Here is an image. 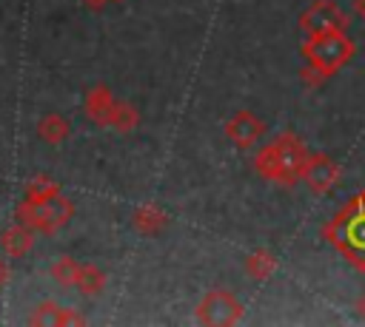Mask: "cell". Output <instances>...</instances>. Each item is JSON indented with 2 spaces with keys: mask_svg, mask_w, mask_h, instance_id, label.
<instances>
[{
  "mask_svg": "<svg viewBox=\"0 0 365 327\" xmlns=\"http://www.w3.org/2000/svg\"><path fill=\"white\" fill-rule=\"evenodd\" d=\"M114 97L108 94V88H94L91 94H88V102H86V111H88V117H94L100 125H111V114H114Z\"/></svg>",
  "mask_w": 365,
  "mask_h": 327,
  "instance_id": "10",
  "label": "cell"
},
{
  "mask_svg": "<svg viewBox=\"0 0 365 327\" xmlns=\"http://www.w3.org/2000/svg\"><path fill=\"white\" fill-rule=\"evenodd\" d=\"M86 3H88V6H103L106 0H86Z\"/></svg>",
  "mask_w": 365,
  "mask_h": 327,
  "instance_id": "16",
  "label": "cell"
},
{
  "mask_svg": "<svg viewBox=\"0 0 365 327\" xmlns=\"http://www.w3.org/2000/svg\"><path fill=\"white\" fill-rule=\"evenodd\" d=\"M103 273L97 270V267H83V270H77V284H80V290L83 293H100L103 290Z\"/></svg>",
  "mask_w": 365,
  "mask_h": 327,
  "instance_id": "12",
  "label": "cell"
},
{
  "mask_svg": "<svg viewBox=\"0 0 365 327\" xmlns=\"http://www.w3.org/2000/svg\"><path fill=\"white\" fill-rule=\"evenodd\" d=\"M356 313L365 318V293H362V296H359V301H356Z\"/></svg>",
  "mask_w": 365,
  "mask_h": 327,
  "instance_id": "15",
  "label": "cell"
},
{
  "mask_svg": "<svg viewBox=\"0 0 365 327\" xmlns=\"http://www.w3.org/2000/svg\"><path fill=\"white\" fill-rule=\"evenodd\" d=\"M131 225H134L140 233L154 236V233H160V230L168 225V216H165V210H160L157 205H143V208L134 210Z\"/></svg>",
  "mask_w": 365,
  "mask_h": 327,
  "instance_id": "9",
  "label": "cell"
},
{
  "mask_svg": "<svg viewBox=\"0 0 365 327\" xmlns=\"http://www.w3.org/2000/svg\"><path fill=\"white\" fill-rule=\"evenodd\" d=\"M0 282H3V267H0Z\"/></svg>",
  "mask_w": 365,
  "mask_h": 327,
  "instance_id": "17",
  "label": "cell"
},
{
  "mask_svg": "<svg viewBox=\"0 0 365 327\" xmlns=\"http://www.w3.org/2000/svg\"><path fill=\"white\" fill-rule=\"evenodd\" d=\"M137 122H140V114H137L128 102H117V105H114L111 125H114L117 131H131V128H137Z\"/></svg>",
  "mask_w": 365,
  "mask_h": 327,
  "instance_id": "11",
  "label": "cell"
},
{
  "mask_svg": "<svg viewBox=\"0 0 365 327\" xmlns=\"http://www.w3.org/2000/svg\"><path fill=\"white\" fill-rule=\"evenodd\" d=\"M322 239L345 259L354 270L365 273V191L351 196L325 225Z\"/></svg>",
  "mask_w": 365,
  "mask_h": 327,
  "instance_id": "1",
  "label": "cell"
},
{
  "mask_svg": "<svg viewBox=\"0 0 365 327\" xmlns=\"http://www.w3.org/2000/svg\"><path fill=\"white\" fill-rule=\"evenodd\" d=\"M299 80H302L308 88H317V85H322V82H325V77H322L319 71H314L311 65H302V71H299Z\"/></svg>",
  "mask_w": 365,
  "mask_h": 327,
  "instance_id": "13",
  "label": "cell"
},
{
  "mask_svg": "<svg viewBox=\"0 0 365 327\" xmlns=\"http://www.w3.org/2000/svg\"><path fill=\"white\" fill-rule=\"evenodd\" d=\"M299 51H302V57H305V65H311V68L319 71L325 80H331L334 74H339V71L354 60L356 45H354V40H351L342 28H334V31L308 34Z\"/></svg>",
  "mask_w": 365,
  "mask_h": 327,
  "instance_id": "3",
  "label": "cell"
},
{
  "mask_svg": "<svg viewBox=\"0 0 365 327\" xmlns=\"http://www.w3.org/2000/svg\"><path fill=\"white\" fill-rule=\"evenodd\" d=\"M242 270H245V276L254 279V282H268V279L277 273V256H274L271 250L259 247V250H254V253L245 256Z\"/></svg>",
  "mask_w": 365,
  "mask_h": 327,
  "instance_id": "8",
  "label": "cell"
},
{
  "mask_svg": "<svg viewBox=\"0 0 365 327\" xmlns=\"http://www.w3.org/2000/svg\"><path fill=\"white\" fill-rule=\"evenodd\" d=\"M348 11H342L334 0H311L305 6V11L299 14V28L305 34H317V31H334V28H342L348 31Z\"/></svg>",
  "mask_w": 365,
  "mask_h": 327,
  "instance_id": "5",
  "label": "cell"
},
{
  "mask_svg": "<svg viewBox=\"0 0 365 327\" xmlns=\"http://www.w3.org/2000/svg\"><path fill=\"white\" fill-rule=\"evenodd\" d=\"M351 11L365 23V0H351Z\"/></svg>",
  "mask_w": 365,
  "mask_h": 327,
  "instance_id": "14",
  "label": "cell"
},
{
  "mask_svg": "<svg viewBox=\"0 0 365 327\" xmlns=\"http://www.w3.org/2000/svg\"><path fill=\"white\" fill-rule=\"evenodd\" d=\"M339 176H342V168L328 154H319V151L308 154L305 168H302V182L308 185L311 193H319V196L322 193H331L334 185L339 182Z\"/></svg>",
  "mask_w": 365,
  "mask_h": 327,
  "instance_id": "6",
  "label": "cell"
},
{
  "mask_svg": "<svg viewBox=\"0 0 365 327\" xmlns=\"http://www.w3.org/2000/svg\"><path fill=\"white\" fill-rule=\"evenodd\" d=\"M308 154H311L308 145L294 131H282L257 151L254 171L279 188H294L297 182H302V168Z\"/></svg>",
  "mask_w": 365,
  "mask_h": 327,
  "instance_id": "2",
  "label": "cell"
},
{
  "mask_svg": "<svg viewBox=\"0 0 365 327\" xmlns=\"http://www.w3.org/2000/svg\"><path fill=\"white\" fill-rule=\"evenodd\" d=\"M194 316H197L200 324H208V327H231V324L242 321L245 307H242V301H240L231 290L214 287V290H208V293L200 299Z\"/></svg>",
  "mask_w": 365,
  "mask_h": 327,
  "instance_id": "4",
  "label": "cell"
},
{
  "mask_svg": "<svg viewBox=\"0 0 365 327\" xmlns=\"http://www.w3.org/2000/svg\"><path fill=\"white\" fill-rule=\"evenodd\" d=\"M222 131H225V136H228L237 148H251V145H257V142L265 136L268 125H265L262 117H257L254 111H245V108H242V111H237V114H231V117L225 119Z\"/></svg>",
  "mask_w": 365,
  "mask_h": 327,
  "instance_id": "7",
  "label": "cell"
}]
</instances>
